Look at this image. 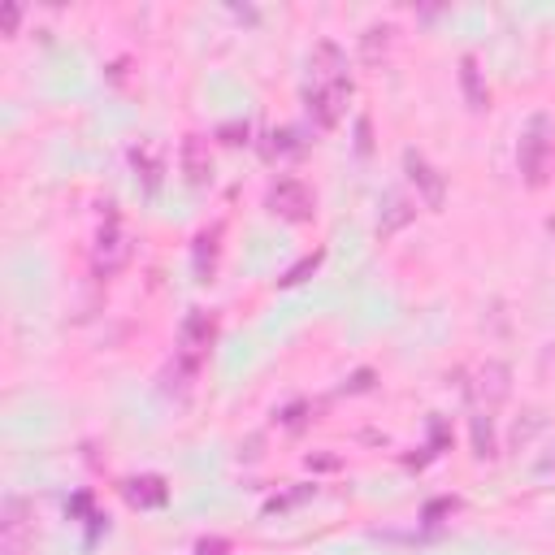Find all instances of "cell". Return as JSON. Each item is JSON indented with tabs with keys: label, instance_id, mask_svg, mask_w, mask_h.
Instances as JSON below:
<instances>
[{
	"label": "cell",
	"instance_id": "5",
	"mask_svg": "<svg viewBox=\"0 0 555 555\" xmlns=\"http://www.w3.org/2000/svg\"><path fill=\"white\" fill-rule=\"evenodd\" d=\"M209 343H213V317L192 313L187 321H183V369H195Z\"/></svg>",
	"mask_w": 555,
	"mask_h": 555
},
{
	"label": "cell",
	"instance_id": "15",
	"mask_svg": "<svg viewBox=\"0 0 555 555\" xmlns=\"http://www.w3.org/2000/svg\"><path fill=\"white\" fill-rule=\"evenodd\" d=\"M221 551H226L221 538H204V542H200V555H221Z\"/></svg>",
	"mask_w": 555,
	"mask_h": 555
},
{
	"label": "cell",
	"instance_id": "14",
	"mask_svg": "<svg viewBox=\"0 0 555 555\" xmlns=\"http://www.w3.org/2000/svg\"><path fill=\"white\" fill-rule=\"evenodd\" d=\"M317 265H321V256H304V261H300V265L291 269V273L282 278V282H287V287H295V282H304V278H309V273H313Z\"/></svg>",
	"mask_w": 555,
	"mask_h": 555
},
{
	"label": "cell",
	"instance_id": "10",
	"mask_svg": "<svg viewBox=\"0 0 555 555\" xmlns=\"http://www.w3.org/2000/svg\"><path fill=\"white\" fill-rule=\"evenodd\" d=\"M478 390H482L486 404H499V399L507 395V364H499V361L486 364V369H482V387H478Z\"/></svg>",
	"mask_w": 555,
	"mask_h": 555
},
{
	"label": "cell",
	"instance_id": "3",
	"mask_svg": "<svg viewBox=\"0 0 555 555\" xmlns=\"http://www.w3.org/2000/svg\"><path fill=\"white\" fill-rule=\"evenodd\" d=\"M269 213H278L282 221H309L313 218V192L300 178H282L269 192Z\"/></svg>",
	"mask_w": 555,
	"mask_h": 555
},
{
	"label": "cell",
	"instance_id": "7",
	"mask_svg": "<svg viewBox=\"0 0 555 555\" xmlns=\"http://www.w3.org/2000/svg\"><path fill=\"white\" fill-rule=\"evenodd\" d=\"M126 499L135 507H161L169 499V490L161 478H130L126 482Z\"/></svg>",
	"mask_w": 555,
	"mask_h": 555
},
{
	"label": "cell",
	"instance_id": "1",
	"mask_svg": "<svg viewBox=\"0 0 555 555\" xmlns=\"http://www.w3.org/2000/svg\"><path fill=\"white\" fill-rule=\"evenodd\" d=\"M555 148V130H551V118H530L525 126V135H521V148H516V161H521V174L530 178L533 187L542 183V174H547V157H551Z\"/></svg>",
	"mask_w": 555,
	"mask_h": 555
},
{
	"label": "cell",
	"instance_id": "12",
	"mask_svg": "<svg viewBox=\"0 0 555 555\" xmlns=\"http://www.w3.org/2000/svg\"><path fill=\"white\" fill-rule=\"evenodd\" d=\"M460 78H464L469 104H473V109H482V104H486V92L478 87V61H473V57H464V70H460Z\"/></svg>",
	"mask_w": 555,
	"mask_h": 555
},
{
	"label": "cell",
	"instance_id": "8",
	"mask_svg": "<svg viewBox=\"0 0 555 555\" xmlns=\"http://www.w3.org/2000/svg\"><path fill=\"white\" fill-rule=\"evenodd\" d=\"M183 169H187V183H192V187H204V183L213 178V161L204 157V144H200V139H187V148H183Z\"/></svg>",
	"mask_w": 555,
	"mask_h": 555
},
{
	"label": "cell",
	"instance_id": "6",
	"mask_svg": "<svg viewBox=\"0 0 555 555\" xmlns=\"http://www.w3.org/2000/svg\"><path fill=\"white\" fill-rule=\"evenodd\" d=\"M404 166H408L412 183H416V187L425 192V204H430V209H438V204H443V178H438L434 169L425 166V161H421L416 152H408V157H404Z\"/></svg>",
	"mask_w": 555,
	"mask_h": 555
},
{
	"label": "cell",
	"instance_id": "13",
	"mask_svg": "<svg viewBox=\"0 0 555 555\" xmlns=\"http://www.w3.org/2000/svg\"><path fill=\"white\" fill-rule=\"evenodd\" d=\"M473 438H478V456H495V447H490V416L473 421Z\"/></svg>",
	"mask_w": 555,
	"mask_h": 555
},
{
	"label": "cell",
	"instance_id": "16",
	"mask_svg": "<svg viewBox=\"0 0 555 555\" xmlns=\"http://www.w3.org/2000/svg\"><path fill=\"white\" fill-rule=\"evenodd\" d=\"M538 469H542V473H555V447H551V456L542 460V464H538Z\"/></svg>",
	"mask_w": 555,
	"mask_h": 555
},
{
	"label": "cell",
	"instance_id": "4",
	"mask_svg": "<svg viewBox=\"0 0 555 555\" xmlns=\"http://www.w3.org/2000/svg\"><path fill=\"white\" fill-rule=\"evenodd\" d=\"M130 261V235L121 230L118 221H109L104 230H100L96 239V252H92V269H96L100 278H113L121 265Z\"/></svg>",
	"mask_w": 555,
	"mask_h": 555
},
{
	"label": "cell",
	"instance_id": "2",
	"mask_svg": "<svg viewBox=\"0 0 555 555\" xmlns=\"http://www.w3.org/2000/svg\"><path fill=\"white\" fill-rule=\"evenodd\" d=\"M347 96H352V83H347L338 70H321V78L309 87V96L304 100H309V113H313L317 126H335V121L343 118Z\"/></svg>",
	"mask_w": 555,
	"mask_h": 555
},
{
	"label": "cell",
	"instance_id": "11",
	"mask_svg": "<svg viewBox=\"0 0 555 555\" xmlns=\"http://www.w3.org/2000/svg\"><path fill=\"white\" fill-rule=\"evenodd\" d=\"M130 161H135V169H144V187H148V192H157V187H161V157H157L148 144H139L135 152H130Z\"/></svg>",
	"mask_w": 555,
	"mask_h": 555
},
{
	"label": "cell",
	"instance_id": "9",
	"mask_svg": "<svg viewBox=\"0 0 555 555\" xmlns=\"http://www.w3.org/2000/svg\"><path fill=\"white\" fill-rule=\"evenodd\" d=\"M213 256H218V230L195 239V278L200 282H213Z\"/></svg>",
	"mask_w": 555,
	"mask_h": 555
}]
</instances>
